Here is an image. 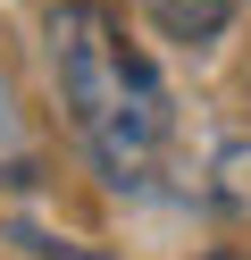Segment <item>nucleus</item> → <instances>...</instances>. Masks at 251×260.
<instances>
[{"instance_id":"nucleus-4","label":"nucleus","mask_w":251,"mask_h":260,"mask_svg":"<svg viewBox=\"0 0 251 260\" xmlns=\"http://www.w3.org/2000/svg\"><path fill=\"white\" fill-rule=\"evenodd\" d=\"M42 260H100V252H84V243H42Z\"/></svg>"},{"instance_id":"nucleus-1","label":"nucleus","mask_w":251,"mask_h":260,"mask_svg":"<svg viewBox=\"0 0 251 260\" xmlns=\"http://www.w3.org/2000/svg\"><path fill=\"white\" fill-rule=\"evenodd\" d=\"M50 68H59V101L76 126L84 159L109 185H142L167 151V84L142 51L126 42V17L109 0H59L50 9Z\"/></svg>"},{"instance_id":"nucleus-3","label":"nucleus","mask_w":251,"mask_h":260,"mask_svg":"<svg viewBox=\"0 0 251 260\" xmlns=\"http://www.w3.org/2000/svg\"><path fill=\"white\" fill-rule=\"evenodd\" d=\"M33 168H42V143H33L25 109H17V84L0 76V176H9V185H25Z\"/></svg>"},{"instance_id":"nucleus-5","label":"nucleus","mask_w":251,"mask_h":260,"mask_svg":"<svg viewBox=\"0 0 251 260\" xmlns=\"http://www.w3.org/2000/svg\"><path fill=\"white\" fill-rule=\"evenodd\" d=\"M218 260H243V252H218Z\"/></svg>"},{"instance_id":"nucleus-2","label":"nucleus","mask_w":251,"mask_h":260,"mask_svg":"<svg viewBox=\"0 0 251 260\" xmlns=\"http://www.w3.org/2000/svg\"><path fill=\"white\" fill-rule=\"evenodd\" d=\"M151 17H159L167 42H218L234 17V0H151Z\"/></svg>"}]
</instances>
